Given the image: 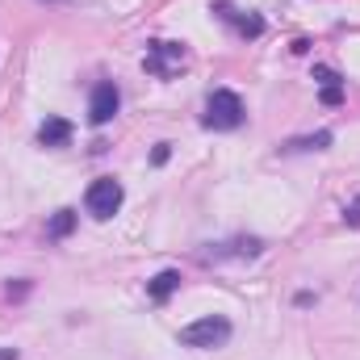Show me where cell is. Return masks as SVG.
<instances>
[{
	"label": "cell",
	"mask_w": 360,
	"mask_h": 360,
	"mask_svg": "<svg viewBox=\"0 0 360 360\" xmlns=\"http://www.w3.org/2000/svg\"><path fill=\"white\" fill-rule=\"evenodd\" d=\"M243 117H248V109H243L239 92L214 89L210 101H205V117H201V122H205L210 130H235V126H243Z\"/></svg>",
	"instance_id": "obj_1"
},
{
	"label": "cell",
	"mask_w": 360,
	"mask_h": 360,
	"mask_svg": "<svg viewBox=\"0 0 360 360\" xmlns=\"http://www.w3.org/2000/svg\"><path fill=\"white\" fill-rule=\"evenodd\" d=\"M231 340V323L222 314H210V319H197L180 331V344L184 348H222Z\"/></svg>",
	"instance_id": "obj_2"
},
{
	"label": "cell",
	"mask_w": 360,
	"mask_h": 360,
	"mask_svg": "<svg viewBox=\"0 0 360 360\" xmlns=\"http://www.w3.org/2000/svg\"><path fill=\"white\" fill-rule=\"evenodd\" d=\"M122 184L113 176H101L89 184V193H84V205H89V214L96 218V222H105V218H113L117 210H122Z\"/></svg>",
	"instance_id": "obj_3"
},
{
	"label": "cell",
	"mask_w": 360,
	"mask_h": 360,
	"mask_svg": "<svg viewBox=\"0 0 360 360\" xmlns=\"http://www.w3.org/2000/svg\"><path fill=\"white\" fill-rule=\"evenodd\" d=\"M180 63H184V42H151L147 46V59H143V68L151 76H160V80H168Z\"/></svg>",
	"instance_id": "obj_4"
},
{
	"label": "cell",
	"mask_w": 360,
	"mask_h": 360,
	"mask_svg": "<svg viewBox=\"0 0 360 360\" xmlns=\"http://www.w3.org/2000/svg\"><path fill=\"white\" fill-rule=\"evenodd\" d=\"M117 105H122L117 84H113V80H101V84L92 89V96H89V122L92 126H105V122L117 113Z\"/></svg>",
	"instance_id": "obj_5"
},
{
	"label": "cell",
	"mask_w": 360,
	"mask_h": 360,
	"mask_svg": "<svg viewBox=\"0 0 360 360\" xmlns=\"http://www.w3.org/2000/svg\"><path fill=\"white\" fill-rule=\"evenodd\" d=\"M214 13H218L226 25H235L243 38H260V34H264V17H260V13H243V8H235V4H226V0H218Z\"/></svg>",
	"instance_id": "obj_6"
},
{
	"label": "cell",
	"mask_w": 360,
	"mask_h": 360,
	"mask_svg": "<svg viewBox=\"0 0 360 360\" xmlns=\"http://www.w3.org/2000/svg\"><path fill=\"white\" fill-rule=\"evenodd\" d=\"M68 139H72V122L68 117H46L38 126V143L42 147H68Z\"/></svg>",
	"instance_id": "obj_7"
},
{
	"label": "cell",
	"mask_w": 360,
	"mask_h": 360,
	"mask_svg": "<svg viewBox=\"0 0 360 360\" xmlns=\"http://www.w3.org/2000/svg\"><path fill=\"white\" fill-rule=\"evenodd\" d=\"M264 243L260 239H235V243H222L214 252H201V260H222V256H260Z\"/></svg>",
	"instance_id": "obj_8"
},
{
	"label": "cell",
	"mask_w": 360,
	"mask_h": 360,
	"mask_svg": "<svg viewBox=\"0 0 360 360\" xmlns=\"http://www.w3.org/2000/svg\"><path fill=\"white\" fill-rule=\"evenodd\" d=\"M176 289H180V272H176V269L160 272V276H155V281H151V285H147V293H151V297H155V302H164V297H172V293H176Z\"/></svg>",
	"instance_id": "obj_9"
},
{
	"label": "cell",
	"mask_w": 360,
	"mask_h": 360,
	"mask_svg": "<svg viewBox=\"0 0 360 360\" xmlns=\"http://www.w3.org/2000/svg\"><path fill=\"white\" fill-rule=\"evenodd\" d=\"M323 147H331V130H319L310 139H293L289 143V151H323Z\"/></svg>",
	"instance_id": "obj_10"
},
{
	"label": "cell",
	"mask_w": 360,
	"mask_h": 360,
	"mask_svg": "<svg viewBox=\"0 0 360 360\" xmlns=\"http://www.w3.org/2000/svg\"><path fill=\"white\" fill-rule=\"evenodd\" d=\"M72 226H76V214H72V210H59V214L51 218V226H46V235H51V239H63V235H68Z\"/></svg>",
	"instance_id": "obj_11"
},
{
	"label": "cell",
	"mask_w": 360,
	"mask_h": 360,
	"mask_svg": "<svg viewBox=\"0 0 360 360\" xmlns=\"http://www.w3.org/2000/svg\"><path fill=\"white\" fill-rule=\"evenodd\" d=\"M344 101V89H340V80L335 84H323V105H340Z\"/></svg>",
	"instance_id": "obj_12"
},
{
	"label": "cell",
	"mask_w": 360,
	"mask_h": 360,
	"mask_svg": "<svg viewBox=\"0 0 360 360\" xmlns=\"http://www.w3.org/2000/svg\"><path fill=\"white\" fill-rule=\"evenodd\" d=\"M344 218H348L352 226H360V197L352 201V205H348V210H344Z\"/></svg>",
	"instance_id": "obj_13"
},
{
	"label": "cell",
	"mask_w": 360,
	"mask_h": 360,
	"mask_svg": "<svg viewBox=\"0 0 360 360\" xmlns=\"http://www.w3.org/2000/svg\"><path fill=\"white\" fill-rule=\"evenodd\" d=\"M0 360H17V348H0Z\"/></svg>",
	"instance_id": "obj_14"
},
{
	"label": "cell",
	"mask_w": 360,
	"mask_h": 360,
	"mask_svg": "<svg viewBox=\"0 0 360 360\" xmlns=\"http://www.w3.org/2000/svg\"><path fill=\"white\" fill-rule=\"evenodd\" d=\"M42 4H59V0H42Z\"/></svg>",
	"instance_id": "obj_15"
}]
</instances>
